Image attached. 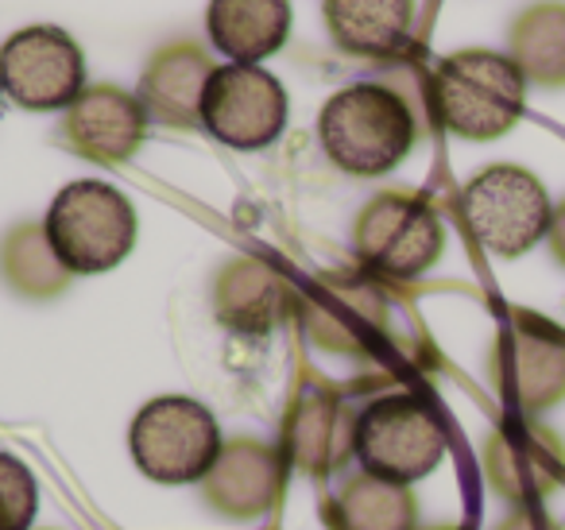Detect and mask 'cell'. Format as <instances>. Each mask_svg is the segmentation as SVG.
<instances>
[{
    "instance_id": "1",
    "label": "cell",
    "mask_w": 565,
    "mask_h": 530,
    "mask_svg": "<svg viewBox=\"0 0 565 530\" xmlns=\"http://www.w3.org/2000/svg\"><path fill=\"white\" fill-rule=\"evenodd\" d=\"M318 144L341 174H392L418 144L415 102L395 82H353L322 105Z\"/></svg>"
},
{
    "instance_id": "2",
    "label": "cell",
    "mask_w": 565,
    "mask_h": 530,
    "mask_svg": "<svg viewBox=\"0 0 565 530\" xmlns=\"http://www.w3.org/2000/svg\"><path fill=\"white\" fill-rule=\"evenodd\" d=\"M430 105L446 132L472 144L508 136L526 105V78L500 51L465 47L430 74Z\"/></svg>"
},
{
    "instance_id": "3",
    "label": "cell",
    "mask_w": 565,
    "mask_h": 530,
    "mask_svg": "<svg viewBox=\"0 0 565 530\" xmlns=\"http://www.w3.org/2000/svg\"><path fill=\"white\" fill-rule=\"evenodd\" d=\"M43 229L66 272L105 275L132 256L140 221H136V205L117 187L78 179L51 198Z\"/></svg>"
},
{
    "instance_id": "4",
    "label": "cell",
    "mask_w": 565,
    "mask_h": 530,
    "mask_svg": "<svg viewBox=\"0 0 565 530\" xmlns=\"http://www.w3.org/2000/svg\"><path fill=\"white\" fill-rule=\"evenodd\" d=\"M353 248L372 279H423L446 252V225L423 194L380 190L353 221Z\"/></svg>"
},
{
    "instance_id": "5",
    "label": "cell",
    "mask_w": 565,
    "mask_h": 530,
    "mask_svg": "<svg viewBox=\"0 0 565 530\" xmlns=\"http://www.w3.org/2000/svg\"><path fill=\"white\" fill-rule=\"evenodd\" d=\"M128 449L148 480L202 484L225 442L210 406L186 395H159L136 411L128 426Z\"/></svg>"
},
{
    "instance_id": "6",
    "label": "cell",
    "mask_w": 565,
    "mask_h": 530,
    "mask_svg": "<svg viewBox=\"0 0 565 530\" xmlns=\"http://www.w3.org/2000/svg\"><path fill=\"white\" fill-rule=\"evenodd\" d=\"M461 213L480 248L500 259H519L550 233L554 205L539 174L515 163H492L465 182Z\"/></svg>"
},
{
    "instance_id": "7",
    "label": "cell",
    "mask_w": 565,
    "mask_h": 530,
    "mask_svg": "<svg viewBox=\"0 0 565 530\" xmlns=\"http://www.w3.org/2000/svg\"><path fill=\"white\" fill-rule=\"evenodd\" d=\"M446 457V426L418 395H387L356 414V460L395 484L430 476Z\"/></svg>"
},
{
    "instance_id": "8",
    "label": "cell",
    "mask_w": 565,
    "mask_h": 530,
    "mask_svg": "<svg viewBox=\"0 0 565 530\" xmlns=\"http://www.w3.org/2000/svg\"><path fill=\"white\" fill-rule=\"evenodd\" d=\"M86 55L58 24H28L0 43V94L17 109H71L86 89Z\"/></svg>"
},
{
    "instance_id": "9",
    "label": "cell",
    "mask_w": 565,
    "mask_h": 530,
    "mask_svg": "<svg viewBox=\"0 0 565 530\" xmlns=\"http://www.w3.org/2000/svg\"><path fill=\"white\" fill-rule=\"evenodd\" d=\"M295 314L307 341L333 357H369L387 333V298L369 272H322Z\"/></svg>"
},
{
    "instance_id": "10",
    "label": "cell",
    "mask_w": 565,
    "mask_h": 530,
    "mask_svg": "<svg viewBox=\"0 0 565 530\" xmlns=\"http://www.w3.org/2000/svg\"><path fill=\"white\" fill-rule=\"evenodd\" d=\"M287 89L264 66L225 63L213 71L202 97V128L233 151H264L287 128Z\"/></svg>"
},
{
    "instance_id": "11",
    "label": "cell",
    "mask_w": 565,
    "mask_h": 530,
    "mask_svg": "<svg viewBox=\"0 0 565 530\" xmlns=\"http://www.w3.org/2000/svg\"><path fill=\"white\" fill-rule=\"evenodd\" d=\"M148 125L151 120L140 97L120 89L117 82H94L63 113L58 140L78 159H89L97 167H120L143 148Z\"/></svg>"
},
{
    "instance_id": "12",
    "label": "cell",
    "mask_w": 565,
    "mask_h": 530,
    "mask_svg": "<svg viewBox=\"0 0 565 530\" xmlns=\"http://www.w3.org/2000/svg\"><path fill=\"white\" fill-rule=\"evenodd\" d=\"M217 326L236 337H267L299 310V290L275 264L259 256H233L217 267L210 287Z\"/></svg>"
},
{
    "instance_id": "13",
    "label": "cell",
    "mask_w": 565,
    "mask_h": 530,
    "mask_svg": "<svg viewBox=\"0 0 565 530\" xmlns=\"http://www.w3.org/2000/svg\"><path fill=\"white\" fill-rule=\"evenodd\" d=\"M213 71H217L213 55L194 40L163 43L159 51H151L140 86H136V97L151 125L174 128V132L202 128V97Z\"/></svg>"
},
{
    "instance_id": "14",
    "label": "cell",
    "mask_w": 565,
    "mask_h": 530,
    "mask_svg": "<svg viewBox=\"0 0 565 530\" xmlns=\"http://www.w3.org/2000/svg\"><path fill=\"white\" fill-rule=\"evenodd\" d=\"M282 468L287 460L275 445L256 442V437H236V442H225L221 457L202 476V499L225 519H259L279 499Z\"/></svg>"
},
{
    "instance_id": "15",
    "label": "cell",
    "mask_w": 565,
    "mask_h": 530,
    "mask_svg": "<svg viewBox=\"0 0 565 530\" xmlns=\"http://www.w3.org/2000/svg\"><path fill=\"white\" fill-rule=\"evenodd\" d=\"M279 453L299 473L326 480L356 457V414L330 391H307L282 418Z\"/></svg>"
},
{
    "instance_id": "16",
    "label": "cell",
    "mask_w": 565,
    "mask_h": 530,
    "mask_svg": "<svg viewBox=\"0 0 565 530\" xmlns=\"http://www.w3.org/2000/svg\"><path fill=\"white\" fill-rule=\"evenodd\" d=\"M333 47L364 63H395L411 47L415 0H322Z\"/></svg>"
},
{
    "instance_id": "17",
    "label": "cell",
    "mask_w": 565,
    "mask_h": 530,
    "mask_svg": "<svg viewBox=\"0 0 565 530\" xmlns=\"http://www.w3.org/2000/svg\"><path fill=\"white\" fill-rule=\"evenodd\" d=\"M291 0H210L205 35L213 51L241 66H259L291 40Z\"/></svg>"
},
{
    "instance_id": "18",
    "label": "cell",
    "mask_w": 565,
    "mask_h": 530,
    "mask_svg": "<svg viewBox=\"0 0 565 530\" xmlns=\"http://www.w3.org/2000/svg\"><path fill=\"white\" fill-rule=\"evenodd\" d=\"M495 375L519 411H546L565 395V344L539 329H511L495 349Z\"/></svg>"
},
{
    "instance_id": "19",
    "label": "cell",
    "mask_w": 565,
    "mask_h": 530,
    "mask_svg": "<svg viewBox=\"0 0 565 530\" xmlns=\"http://www.w3.org/2000/svg\"><path fill=\"white\" fill-rule=\"evenodd\" d=\"M488 484L500 491L503 499L526 507L542 499L562 476V457H557L554 442L534 426H508L492 434L484 449Z\"/></svg>"
},
{
    "instance_id": "20",
    "label": "cell",
    "mask_w": 565,
    "mask_h": 530,
    "mask_svg": "<svg viewBox=\"0 0 565 530\" xmlns=\"http://www.w3.org/2000/svg\"><path fill=\"white\" fill-rule=\"evenodd\" d=\"M0 279L28 303H51L71 290L74 275L55 256L43 221H20L0 236Z\"/></svg>"
},
{
    "instance_id": "21",
    "label": "cell",
    "mask_w": 565,
    "mask_h": 530,
    "mask_svg": "<svg viewBox=\"0 0 565 530\" xmlns=\"http://www.w3.org/2000/svg\"><path fill=\"white\" fill-rule=\"evenodd\" d=\"M508 59L519 66L526 86H565V4L542 0L515 17L508 32Z\"/></svg>"
},
{
    "instance_id": "22",
    "label": "cell",
    "mask_w": 565,
    "mask_h": 530,
    "mask_svg": "<svg viewBox=\"0 0 565 530\" xmlns=\"http://www.w3.org/2000/svg\"><path fill=\"white\" fill-rule=\"evenodd\" d=\"M418 504L407 484L361 473L345 480L333 496L330 527L333 530H415Z\"/></svg>"
},
{
    "instance_id": "23",
    "label": "cell",
    "mask_w": 565,
    "mask_h": 530,
    "mask_svg": "<svg viewBox=\"0 0 565 530\" xmlns=\"http://www.w3.org/2000/svg\"><path fill=\"white\" fill-rule=\"evenodd\" d=\"M40 515V484L12 453H0V530H32Z\"/></svg>"
},
{
    "instance_id": "24",
    "label": "cell",
    "mask_w": 565,
    "mask_h": 530,
    "mask_svg": "<svg viewBox=\"0 0 565 530\" xmlns=\"http://www.w3.org/2000/svg\"><path fill=\"white\" fill-rule=\"evenodd\" d=\"M546 241H550V252L557 256V264L565 267V202H562V205H554V218H550Z\"/></svg>"
},
{
    "instance_id": "25",
    "label": "cell",
    "mask_w": 565,
    "mask_h": 530,
    "mask_svg": "<svg viewBox=\"0 0 565 530\" xmlns=\"http://www.w3.org/2000/svg\"><path fill=\"white\" fill-rule=\"evenodd\" d=\"M500 530H550V527L539 519V515H534V511H526V507H523V511H515V515H511V519L503 522Z\"/></svg>"
}]
</instances>
